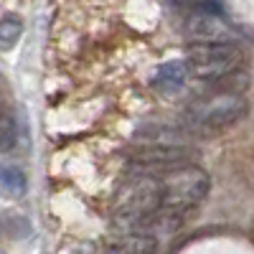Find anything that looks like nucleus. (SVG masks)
Masks as SVG:
<instances>
[{"label":"nucleus","instance_id":"nucleus-4","mask_svg":"<svg viewBox=\"0 0 254 254\" xmlns=\"http://www.w3.org/2000/svg\"><path fill=\"white\" fill-rule=\"evenodd\" d=\"M186 36L190 44L208 46V44H234L237 31L229 20L214 10H196L186 20Z\"/></svg>","mask_w":254,"mask_h":254},{"label":"nucleus","instance_id":"nucleus-5","mask_svg":"<svg viewBox=\"0 0 254 254\" xmlns=\"http://www.w3.org/2000/svg\"><path fill=\"white\" fill-rule=\"evenodd\" d=\"M186 76H188L186 61H171V64H163V66L158 69L153 84L160 92H178L186 84Z\"/></svg>","mask_w":254,"mask_h":254},{"label":"nucleus","instance_id":"nucleus-7","mask_svg":"<svg viewBox=\"0 0 254 254\" xmlns=\"http://www.w3.org/2000/svg\"><path fill=\"white\" fill-rule=\"evenodd\" d=\"M28 188L26 173L18 165H0V190L10 198H20Z\"/></svg>","mask_w":254,"mask_h":254},{"label":"nucleus","instance_id":"nucleus-1","mask_svg":"<svg viewBox=\"0 0 254 254\" xmlns=\"http://www.w3.org/2000/svg\"><path fill=\"white\" fill-rule=\"evenodd\" d=\"M158 183H160V211L181 219L190 208H196L208 193V176L193 163L160 176Z\"/></svg>","mask_w":254,"mask_h":254},{"label":"nucleus","instance_id":"nucleus-2","mask_svg":"<svg viewBox=\"0 0 254 254\" xmlns=\"http://www.w3.org/2000/svg\"><path fill=\"white\" fill-rule=\"evenodd\" d=\"M247 112H249V104L242 94L216 92L190 104L186 110V122L196 132H221L226 127L237 125Z\"/></svg>","mask_w":254,"mask_h":254},{"label":"nucleus","instance_id":"nucleus-3","mask_svg":"<svg viewBox=\"0 0 254 254\" xmlns=\"http://www.w3.org/2000/svg\"><path fill=\"white\" fill-rule=\"evenodd\" d=\"M186 66H188V74L206 81H216L234 74L242 66V51L237 44H208V46L190 44Z\"/></svg>","mask_w":254,"mask_h":254},{"label":"nucleus","instance_id":"nucleus-6","mask_svg":"<svg viewBox=\"0 0 254 254\" xmlns=\"http://www.w3.org/2000/svg\"><path fill=\"white\" fill-rule=\"evenodd\" d=\"M155 249H158V239L155 237L125 234V231H122V239L112 247L115 254H155Z\"/></svg>","mask_w":254,"mask_h":254},{"label":"nucleus","instance_id":"nucleus-9","mask_svg":"<svg viewBox=\"0 0 254 254\" xmlns=\"http://www.w3.org/2000/svg\"><path fill=\"white\" fill-rule=\"evenodd\" d=\"M18 140V127L15 120L8 112H0V153H10Z\"/></svg>","mask_w":254,"mask_h":254},{"label":"nucleus","instance_id":"nucleus-8","mask_svg":"<svg viewBox=\"0 0 254 254\" xmlns=\"http://www.w3.org/2000/svg\"><path fill=\"white\" fill-rule=\"evenodd\" d=\"M20 33H23V23L15 18V15H5L0 18V49L8 51L18 44Z\"/></svg>","mask_w":254,"mask_h":254}]
</instances>
